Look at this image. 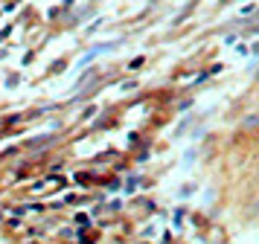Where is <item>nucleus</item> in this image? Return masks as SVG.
<instances>
[{
  "label": "nucleus",
  "mask_w": 259,
  "mask_h": 244,
  "mask_svg": "<svg viewBox=\"0 0 259 244\" xmlns=\"http://www.w3.org/2000/svg\"><path fill=\"white\" fill-rule=\"evenodd\" d=\"M242 128H245V131H256V128H259V116H247Z\"/></svg>",
  "instance_id": "1"
}]
</instances>
